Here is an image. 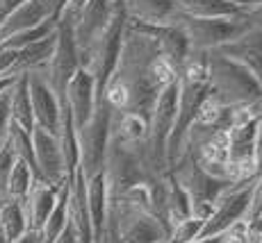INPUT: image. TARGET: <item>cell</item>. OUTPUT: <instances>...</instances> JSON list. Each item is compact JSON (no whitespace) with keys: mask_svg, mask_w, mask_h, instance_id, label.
I'll return each instance as SVG.
<instances>
[{"mask_svg":"<svg viewBox=\"0 0 262 243\" xmlns=\"http://www.w3.org/2000/svg\"><path fill=\"white\" fill-rule=\"evenodd\" d=\"M123 9L130 21L146 25H173L180 16L173 0H125Z\"/></svg>","mask_w":262,"mask_h":243,"instance_id":"ffe728a7","label":"cell"},{"mask_svg":"<svg viewBox=\"0 0 262 243\" xmlns=\"http://www.w3.org/2000/svg\"><path fill=\"white\" fill-rule=\"evenodd\" d=\"M69 16V14H67ZM114 16V5L110 0H87L84 7L71 18L73 21V41L80 55V66L82 59L89 55L94 43L105 34Z\"/></svg>","mask_w":262,"mask_h":243,"instance_id":"7c38bea8","label":"cell"},{"mask_svg":"<svg viewBox=\"0 0 262 243\" xmlns=\"http://www.w3.org/2000/svg\"><path fill=\"white\" fill-rule=\"evenodd\" d=\"M237 16L246 23V28L262 30V5H246V7L239 9Z\"/></svg>","mask_w":262,"mask_h":243,"instance_id":"1f68e13d","label":"cell"},{"mask_svg":"<svg viewBox=\"0 0 262 243\" xmlns=\"http://www.w3.org/2000/svg\"><path fill=\"white\" fill-rule=\"evenodd\" d=\"M103 243H121V239L114 234L110 227H105V236H103Z\"/></svg>","mask_w":262,"mask_h":243,"instance_id":"8d00e7d4","label":"cell"},{"mask_svg":"<svg viewBox=\"0 0 262 243\" xmlns=\"http://www.w3.org/2000/svg\"><path fill=\"white\" fill-rule=\"evenodd\" d=\"M107 227L121 243H167L169 239V230L155 216L123 200L110 202Z\"/></svg>","mask_w":262,"mask_h":243,"instance_id":"52a82bcc","label":"cell"},{"mask_svg":"<svg viewBox=\"0 0 262 243\" xmlns=\"http://www.w3.org/2000/svg\"><path fill=\"white\" fill-rule=\"evenodd\" d=\"M173 25H178L180 32L185 34L189 43V50H216L224 43L233 41L237 34H242L246 30V23L239 16H230V18H194V16H185L180 14L178 21Z\"/></svg>","mask_w":262,"mask_h":243,"instance_id":"30bf717a","label":"cell"},{"mask_svg":"<svg viewBox=\"0 0 262 243\" xmlns=\"http://www.w3.org/2000/svg\"><path fill=\"white\" fill-rule=\"evenodd\" d=\"M55 41H57V28H55L48 37H43V39H39V41L16 50V64H14V68H12V78L39 73V70L46 66L50 55H53Z\"/></svg>","mask_w":262,"mask_h":243,"instance_id":"7402d4cb","label":"cell"},{"mask_svg":"<svg viewBox=\"0 0 262 243\" xmlns=\"http://www.w3.org/2000/svg\"><path fill=\"white\" fill-rule=\"evenodd\" d=\"M14 161H16V155H14L9 141H5L0 145V200H5V191H7V177L9 171H12Z\"/></svg>","mask_w":262,"mask_h":243,"instance_id":"f1b7e54d","label":"cell"},{"mask_svg":"<svg viewBox=\"0 0 262 243\" xmlns=\"http://www.w3.org/2000/svg\"><path fill=\"white\" fill-rule=\"evenodd\" d=\"M25 0H0V23L5 21V18L9 16V14L14 12V9L18 7V5H23Z\"/></svg>","mask_w":262,"mask_h":243,"instance_id":"836d02e7","label":"cell"},{"mask_svg":"<svg viewBox=\"0 0 262 243\" xmlns=\"http://www.w3.org/2000/svg\"><path fill=\"white\" fill-rule=\"evenodd\" d=\"M221 55L233 59L242 68H246L262 84V30L246 28L233 41L216 48Z\"/></svg>","mask_w":262,"mask_h":243,"instance_id":"9a60e30c","label":"cell"},{"mask_svg":"<svg viewBox=\"0 0 262 243\" xmlns=\"http://www.w3.org/2000/svg\"><path fill=\"white\" fill-rule=\"evenodd\" d=\"M0 232H3L5 241L12 243L18 236L28 232V221H25L23 205L16 200H5L0 207Z\"/></svg>","mask_w":262,"mask_h":243,"instance_id":"d4e9b609","label":"cell"},{"mask_svg":"<svg viewBox=\"0 0 262 243\" xmlns=\"http://www.w3.org/2000/svg\"><path fill=\"white\" fill-rule=\"evenodd\" d=\"M62 103L67 105L69 114H71L75 130H80L92 118L96 109V84H94V78L84 68H80L71 78V82L67 84Z\"/></svg>","mask_w":262,"mask_h":243,"instance_id":"2e32d148","label":"cell"},{"mask_svg":"<svg viewBox=\"0 0 262 243\" xmlns=\"http://www.w3.org/2000/svg\"><path fill=\"white\" fill-rule=\"evenodd\" d=\"M110 3H112L114 7H123V3H125V0H110Z\"/></svg>","mask_w":262,"mask_h":243,"instance_id":"b9f144b4","label":"cell"},{"mask_svg":"<svg viewBox=\"0 0 262 243\" xmlns=\"http://www.w3.org/2000/svg\"><path fill=\"white\" fill-rule=\"evenodd\" d=\"M262 218V175L255 177L253 186H251V198H249V209H246V223H255Z\"/></svg>","mask_w":262,"mask_h":243,"instance_id":"f546056e","label":"cell"},{"mask_svg":"<svg viewBox=\"0 0 262 243\" xmlns=\"http://www.w3.org/2000/svg\"><path fill=\"white\" fill-rule=\"evenodd\" d=\"M3 202H5V200H0V207H3Z\"/></svg>","mask_w":262,"mask_h":243,"instance_id":"ee69618b","label":"cell"},{"mask_svg":"<svg viewBox=\"0 0 262 243\" xmlns=\"http://www.w3.org/2000/svg\"><path fill=\"white\" fill-rule=\"evenodd\" d=\"M178 80V70L164 59L158 43L142 30L125 23L119 62L103 91L112 114H135L148 120L164 87Z\"/></svg>","mask_w":262,"mask_h":243,"instance_id":"6da1fadb","label":"cell"},{"mask_svg":"<svg viewBox=\"0 0 262 243\" xmlns=\"http://www.w3.org/2000/svg\"><path fill=\"white\" fill-rule=\"evenodd\" d=\"M25 78H28V93H30L34 128H41L50 134H57L59 116H62V103H59V98L53 93V89L37 73H30Z\"/></svg>","mask_w":262,"mask_h":243,"instance_id":"5bb4252c","label":"cell"},{"mask_svg":"<svg viewBox=\"0 0 262 243\" xmlns=\"http://www.w3.org/2000/svg\"><path fill=\"white\" fill-rule=\"evenodd\" d=\"M110 125H112V109L100 100L96 103L92 118L78 130V150H80V173L84 180L103 173L105 155L110 145Z\"/></svg>","mask_w":262,"mask_h":243,"instance_id":"9c48e42d","label":"cell"},{"mask_svg":"<svg viewBox=\"0 0 262 243\" xmlns=\"http://www.w3.org/2000/svg\"><path fill=\"white\" fill-rule=\"evenodd\" d=\"M62 186L64 184H59V186L46 184V182H41V180H37L32 184L30 193L21 200L23 211H25V221H28V230L39 232L43 227V223L48 221L50 211H53L55 205H57Z\"/></svg>","mask_w":262,"mask_h":243,"instance_id":"ac0fdd59","label":"cell"},{"mask_svg":"<svg viewBox=\"0 0 262 243\" xmlns=\"http://www.w3.org/2000/svg\"><path fill=\"white\" fill-rule=\"evenodd\" d=\"M37 182V177L34 173L30 171V166L25 164V161L16 159L12 166V171H9V177H7V191H5V200H16L21 202L25 196L30 193V189H32V184Z\"/></svg>","mask_w":262,"mask_h":243,"instance_id":"484cf974","label":"cell"},{"mask_svg":"<svg viewBox=\"0 0 262 243\" xmlns=\"http://www.w3.org/2000/svg\"><path fill=\"white\" fill-rule=\"evenodd\" d=\"M9 89L0 93V145L7 141L9 125H12V114H9Z\"/></svg>","mask_w":262,"mask_h":243,"instance_id":"4dcf8cb0","label":"cell"},{"mask_svg":"<svg viewBox=\"0 0 262 243\" xmlns=\"http://www.w3.org/2000/svg\"><path fill=\"white\" fill-rule=\"evenodd\" d=\"M125 23H128L125 9L114 7V16H112L110 28L105 30V34L94 43V48L89 50V55L82 59V68L92 75L94 84H96V103H100L105 84H107V80L112 78L114 68H117L121 41H123V32H125Z\"/></svg>","mask_w":262,"mask_h":243,"instance_id":"8992f818","label":"cell"},{"mask_svg":"<svg viewBox=\"0 0 262 243\" xmlns=\"http://www.w3.org/2000/svg\"><path fill=\"white\" fill-rule=\"evenodd\" d=\"M12 243H43V239H41V232L28 230L23 236H18V239H16V241H12Z\"/></svg>","mask_w":262,"mask_h":243,"instance_id":"d590c367","label":"cell"},{"mask_svg":"<svg viewBox=\"0 0 262 243\" xmlns=\"http://www.w3.org/2000/svg\"><path fill=\"white\" fill-rule=\"evenodd\" d=\"M87 209H89V221H92L94 243H103L105 227H107V211H110V196L103 173L87 180Z\"/></svg>","mask_w":262,"mask_h":243,"instance_id":"44dd1931","label":"cell"},{"mask_svg":"<svg viewBox=\"0 0 262 243\" xmlns=\"http://www.w3.org/2000/svg\"><path fill=\"white\" fill-rule=\"evenodd\" d=\"M80 66V55L78 48H75L73 41V21L71 16L62 14L57 23V41H55V50L50 55V59L46 62V66L39 70V78L53 89V93L59 98V103L64 100V91H67V84L71 82V78Z\"/></svg>","mask_w":262,"mask_h":243,"instance_id":"ba28073f","label":"cell"},{"mask_svg":"<svg viewBox=\"0 0 262 243\" xmlns=\"http://www.w3.org/2000/svg\"><path fill=\"white\" fill-rule=\"evenodd\" d=\"M48 21H59L53 12H50L46 0H25L23 5H18L3 23H0V41H5L7 37L25 30H32L41 23Z\"/></svg>","mask_w":262,"mask_h":243,"instance_id":"d6986e66","label":"cell"},{"mask_svg":"<svg viewBox=\"0 0 262 243\" xmlns=\"http://www.w3.org/2000/svg\"><path fill=\"white\" fill-rule=\"evenodd\" d=\"M128 23L133 25V28L142 30L144 34H148V37L158 43L164 59H167L176 70L183 66L185 57H187V53H189V43H187V39H185V34L180 32L178 25H146V23L130 21V18H128Z\"/></svg>","mask_w":262,"mask_h":243,"instance_id":"e0dca14e","label":"cell"},{"mask_svg":"<svg viewBox=\"0 0 262 243\" xmlns=\"http://www.w3.org/2000/svg\"><path fill=\"white\" fill-rule=\"evenodd\" d=\"M176 177L183 191L189 198V207H191V218L203 221L212 214L216 200L235 184V182H226V180H216V177L208 175L203 168L194 164V159L183 157L173 164V168L169 171Z\"/></svg>","mask_w":262,"mask_h":243,"instance_id":"5b68a950","label":"cell"},{"mask_svg":"<svg viewBox=\"0 0 262 243\" xmlns=\"http://www.w3.org/2000/svg\"><path fill=\"white\" fill-rule=\"evenodd\" d=\"M189 243H221V236H210V239H194Z\"/></svg>","mask_w":262,"mask_h":243,"instance_id":"f35d334b","label":"cell"},{"mask_svg":"<svg viewBox=\"0 0 262 243\" xmlns=\"http://www.w3.org/2000/svg\"><path fill=\"white\" fill-rule=\"evenodd\" d=\"M14 82H16V78H0V93H3V91H7Z\"/></svg>","mask_w":262,"mask_h":243,"instance_id":"74e56055","label":"cell"},{"mask_svg":"<svg viewBox=\"0 0 262 243\" xmlns=\"http://www.w3.org/2000/svg\"><path fill=\"white\" fill-rule=\"evenodd\" d=\"M258 175H262V143L258 148Z\"/></svg>","mask_w":262,"mask_h":243,"instance_id":"ab89813d","label":"cell"},{"mask_svg":"<svg viewBox=\"0 0 262 243\" xmlns=\"http://www.w3.org/2000/svg\"><path fill=\"white\" fill-rule=\"evenodd\" d=\"M253 180H244V182H235L219 200H216L212 214L205 218L203 227H201L199 239H210V236H219L224 234L228 227H233L235 223L246 218V209H249V198H251V186Z\"/></svg>","mask_w":262,"mask_h":243,"instance_id":"8fae6325","label":"cell"},{"mask_svg":"<svg viewBox=\"0 0 262 243\" xmlns=\"http://www.w3.org/2000/svg\"><path fill=\"white\" fill-rule=\"evenodd\" d=\"M0 243H7V241H5V236H3V232H0Z\"/></svg>","mask_w":262,"mask_h":243,"instance_id":"7bdbcfd3","label":"cell"},{"mask_svg":"<svg viewBox=\"0 0 262 243\" xmlns=\"http://www.w3.org/2000/svg\"><path fill=\"white\" fill-rule=\"evenodd\" d=\"M53 243H78V239H75V232L71 227V223H67V227H64V232L57 236Z\"/></svg>","mask_w":262,"mask_h":243,"instance_id":"e575fe53","label":"cell"},{"mask_svg":"<svg viewBox=\"0 0 262 243\" xmlns=\"http://www.w3.org/2000/svg\"><path fill=\"white\" fill-rule=\"evenodd\" d=\"M228 3H235V5H239V7H244V5H251L253 0H228Z\"/></svg>","mask_w":262,"mask_h":243,"instance_id":"60d3db41","label":"cell"},{"mask_svg":"<svg viewBox=\"0 0 262 243\" xmlns=\"http://www.w3.org/2000/svg\"><path fill=\"white\" fill-rule=\"evenodd\" d=\"M258 103L239 107L237 114H235L233 125L226 132L228 171L233 182H244L258 177V148H260Z\"/></svg>","mask_w":262,"mask_h":243,"instance_id":"3957f363","label":"cell"},{"mask_svg":"<svg viewBox=\"0 0 262 243\" xmlns=\"http://www.w3.org/2000/svg\"><path fill=\"white\" fill-rule=\"evenodd\" d=\"M14 64H16V50L0 48V78H12Z\"/></svg>","mask_w":262,"mask_h":243,"instance_id":"d6a6232c","label":"cell"},{"mask_svg":"<svg viewBox=\"0 0 262 243\" xmlns=\"http://www.w3.org/2000/svg\"><path fill=\"white\" fill-rule=\"evenodd\" d=\"M150 175L155 173L150 168L146 143H123V141L110 139L103 166V177L105 184H107L110 200L121 198L125 191L146 182Z\"/></svg>","mask_w":262,"mask_h":243,"instance_id":"277c9868","label":"cell"},{"mask_svg":"<svg viewBox=\"0 0 262 243\" xmlns=\"http://www.w3.org/2000/svg\"><path fill=\"white\" fill-rule=\"evenodd\" d=\"M32 150H34V164H37V171H39V180L53 186L64 184L67 182V168H64V159H62V150H59V143H57V136L41 128H34Z\"/></svg>","mask_w":262,"mask_h":243,"instance_id":"4fadbf2b","label":"cell"},{"mask_svg":"<svg viewBox=\"0 0 262 243\" xmlns=\"http://www.w3.org/2000/svg\"><path fill=\"white\" fill-rule=\"evenodd\" d=\"M180 14L194 18H230L239 14V5L228 0H173Z\"/></svg>","mask_w":262,"mask_h":243,"instance_id":"603a6c76","label":"cell"},{"mask_svg":"<svg viewBox=\"0 0 262 243\" xmlns=\"http://www.w3.org/2000/svg\"><path fill=\"white\" fill-rule=\"evenodd\" d=\"M208 93L221 105L246 107L262 98V84L219 50H208Z\"/></svg>","mask_w":262,"mask_h":243,"instance_id":"7a4b0ae2","label":"cell"},{"mask_svg":"<svg viewBox=\"0 0 262 243\" xmlns=\"http://www.w3.org/2000/svg\"><path fill=\"white\" fill-rule=\"evenodd\" d=\"M9 114H12V123L18 125L25 132L34 130L32 107H30V93H28V78L21 75L9 89Z\"/></svg>","mask_w":262,"mask_h":243,"instance_id":"cb8c5ba5","label":"cell"},{"mask_svg":"<svg viewBox=\"0 0 262 243\" xmlns=\"http://www.w3.org/2000/svg\"><path fill=\"white\" fill-rule=\"evenodd\" d=\"M201 227H203V221H199V218H187V221H180L178 225H173V227H171L167 243H189V241L199 239V234H201Z\"/></svg>","mask_w":262,"mask_h":243,"instance_id":"83f0119b","label":"cell"},{"mask_svg":"<svg viewBox=\"0 0 262 243\" xmlns=\"http://www.w3.org/2000/svg\"><path fill=\"white\" fill-rule=\"evenodd\" d=\"M57 23L59 21H48V23L37 25V28H32V30H25V32L12 34V37H7L5 41H0V48H5V50H21V48H25V45H30V43L39 41V39L48 37V34L57 28Z\"/></svg>","mask_w":262,"mask_h":243,"instance_id":"4316f807","label":"cell"}]
</instances>
